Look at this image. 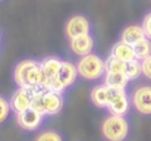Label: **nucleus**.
I'll return each instance as SVG.
<instances>
[{"label": "nucleus", "instance_id": "nucleus-1", "mask_svg": "<svg viewBox=\"0 0 151 141\" xmlns=\"http://www.w3.org/2000/svg\"><path fill=\"white\" fill-rule=\"evenodd\" d=\"M76 68H78L79 77L85 81H99L101 78H104L107 72L106 60L94 51L79 57V60L76 62Z\"/></svg>", "mask_w": 151, "mask_h": 141}, {"label": "nucleus", "instance_id": "nucleus-2", "mask_svg": "<svg viewBox=\"0 0 151 141\" xmlns=\"http://www.w3.org/2000/svg\"><path fill=\"white\" fill-rule=\"evenodd\" d=\"M131 125L125 116L110 113L101 124V135L106 141H125L129 135Z\"/></svg>", "mask_w": 151, "mask_h": 141}, {"label": "nucleus", "instance_id": "nucleus-3", "mask_svg": "<svg viewBox=\"0 0 151 141\" xmlns=\"http://www.w3.org/2000/svg\"><path fill=\"white\" fill-rule=\"evenodd\" d=\"M31 107L44 116L57 115L63 109V95L60 93L51 91V90H43L32 95Z\"/></svg>", "mask_w": 151, "mask_h": 141}, {"label": "nucleus", "instance_id": "nucleus-4", "mask_svg": "<svg viewBox=\"0 0 151 141\" xmlns=\"http://www.w3.org/2000/svg\"><path fill=\"white\" fill-rule=\"evenodd\" d=\"M91 21L82 13H75L68 18L65 24V35L70 40L84 34H91Z\"/></svg>", "mask_w": 151, "mask_h": 141}, {"label": "nucleus", "instance_id": "nucleus-5", "mask_svg": "<svg viewBox=\"0 0 151 141\" xmlns=\"http://www.w3.org/2000/svg\"><path fill=\"white\" fill-rule=\"evenodd\" d=\"M132 106L144 116H151V85H141L132 93Z\"/></svg>", "mask_w": 151, "mask_h": 141}, {"label": "nucleus", "instance_id": "nucleus-6", "mask_svg": "<svg viewBox=\"0 0 151 141\" xmlns=\"http://www.w3.org/2000/svg\"><path fill=\"white\" fill-rule=\"evenodd\" d=\"M44 121V115H41L40 112H37L35 109L29 107L24 112L16 113V124L19 128L25 129V131H35L41 127Z\"/></svg>", "mask_w": 151, "mask_h": 141}, {"label": "nucleus", "instance_id": "nucleus-7", "mask_svg": "<svg viewBox=\"0 0 151 141\" xmlns=\"http://www.w3.org/2000/svg\"><path fill=\"white\" fill-rule=\"evenodd\" d=\"M129 97L126 94V90H113L110 93V100H109V112L113 115H120L126 116L129 112Z\"/></svg>", "mask_w": 151, "mask_h": 141}, {"label": "nucleus", "instance_id": "nucleus-8", "mask_svg": "<svg viewBox=\"0 0 151 141\" xmlns=\"http://www.w3.org/2000/svg\"><path fill=\"white\" fill-rule=\"evenodd\" d=\"M94 47H96V38L91 34H84V35H79V37H75V38L69 40L70 51L73 54L79 56V57L93 53Z\"/></svg>", "mask_w": 151, "mask_h": 141}, {"label": "nucleus", "instance_id": "nucleus-9", "mask_svg": "<svg viewBox=\"0 0 151 141\" xmlns=\"http://www.w3.org/2000/svg\"><path fill=\"white\" fill-rule=\"evenodd\" d=\"M78 77H79V74H78L76 63H73L72 60H62V66L57 74V80L62 82V85L66 90L76 82Z\"/></svg>", "mask_w": 151, "mask_h": 141}, {"label": "nucleus", "instance_id": "nucleus-10", "mask_svg": "<svg viewBox=\"0 0 151 141\" xmlns=\"http://www.w3.org/2000/svg\"><path fill=\"white\" fill-rule=\"evenodd\" d=\"M9 101H10L12 110L15 113H19V112H24V110H27L32 106V94L29 93L28 88L19 87L15 93L12 94Z\"/></svg>", "mask_w": 151, "mask_h": 141}, {"label": "nucleus", "instance_id": "nucleus-11", "mask_svg": "<svg viewBox=\"0 0 151 141\" xmlns=\"http://www.w3.org/2000/svg\"><path fill=\"white\" fill-rule=\"evenodd\" d=\"M110 93H111V88L107 87V85L103 82V84L96 85V87L91 90L90 98H91V101H93L94 106H97V107H100V109H104V107L109 106Z\"/></svg>", "mask_w": 151, "mask_h": 141}, {"label": "nucleus", "instance_id": "nucleus-12", "mask_svg": "<svg viewBox=\"0 0 151 141\" xmlns=\"http://www.w3.org/2000/svg\"><path fill=\"white\" fill-rule=\"evenodd\" d=\"M144 37H145V33H144V28L141 24H129L120 33V40L128 44H132V46Z\"/></svg>", "mask_w": 151, "mask_h": 141}, {"label": "nucleus", "instance_id": "nucleus-13", "mask_svg": "<svg viewBox=\"0 0 151 141\" xmlns=\"http://www.w3.org/2000/svg\"><path fill=\"white\" fill-rule=\"evenodd\" d=\"M110 54L114 56V57H117V59H120V60H123V62H131V60L137 59L135 57L134 46L132 44H128V43H125L122 40H119L117 43L113 44L111 50H110Z\"/></svg>", "mask_w": 151, "mask_h": 141}, {"label": "nucleus", "instance_id": "nucleus-14", "mask_svg": "<svg viewBox=\"0 0 151 141\" xmlns=\"http://www.w3.org/2000/svg\"><path fill=\"white\" fill-rule=\"evenodd\" d=\"M40 65L44 72V80H53L57 78V74L62 66V59L57 56H47L40 62Z\"/></svg>", "mask_w": 151, "mask_h": 141}, {"label": "nucleus", "instance_id": "nucleus-15", "mask_svg": "<svg viewBox=\"0 0 151 141\" xmlns=\"http://www.w3.org/2000/svg\"><path fill=\"white\" fill-rule=\"evenodd\" d=\"M129 82L131 81L123 72H106L104 75V84L113 90H126Z\"/></svg>", "mask_w": 151, "mask_h": 141}, {"label": "nucleus", "instance_id": "nucleus-16", "mask_svg": "<svg viewBox=\"0 0 151 141\" xmlns=\"http://www.w3.org/2000/svg\"><path fill=\"white\" fill-rule=\"evenodd\" d=\"M125 75L128 77L129 81H137L142 75V63L139 59H134L131 62H126L125 68Z\"/></svg>", "mask_w": 151, "mask_h": 141}, {"label": "nucleus", "instance_id": "nucleus-17", "mask_svg": "<svg viewBox=\"0 0 151 141\" xmlns=\"http://www.w3.org/2000/svg\"><path fill=\"white\" fill-rule=\"evenodd\" d=\"M134 50H135V57L139 60H144L151 54V40L148 37L141 38L139 41L134 44Z\"/></svg>", "mask_w": 151, "mask_h": 141}, {"label": "nucleus", "instance_id": "nucleus-18", "mask_svg": "<svg viewBox=\"0 0 151 141\" xmlns=\"http://www.w3.org/2000/svg\"><path fill=\"white\" fill-rule=\"evenodd\" d=\"M125 68H126V62L114 57V56H109L106 59V69L107 72H123L125 74Z\"/></svg>", "mask_w": 151, "mask_h": 141}, {"label": "nucleus", "instance_id": "nucleus-19", "mask_svg": "<svg viewBox=\"0 0 151 141\" xmlns=\"http://www.w3.org/2000/svg\"><path fill=\"white\" fill-rule=\"evenodd\" d=\"M10 113H12L10 101H9L6 97L0 95V125H1V124H4V122L9 119Z\"/></svg>", "mask_w": 151, "mask_h": 141}, {"label": "nucleus", "instance_id": "nucleus-20", "mask_svg": "<svg viewBox=\"0 0 151 141\" xmlns=\"http://www.w3.org/2000/svg\"><path fill=\"white\" fill-rule=\"evenodd\" d=\"M34 141H63V137L60 132L53 131V129H46L43 132H40Z\"/></svg>", "mask_w": 151, "mask_h": 141}, {"label": "nucleus", "instance_id": "nucleus-21", "mask_svg": "<svg viewBox=\"0 0 151 141\" xmlns=\"http://www.w3.org/2000/svg\"><path fill=\"white\" fill-rule=\"evenodd\" d=\"M141 25H142V28H144L145 37H148V38L151 40V12H148V13L142 18Z\"/></svg>", "mask_w": 151, "mask_h": 141}, {"label": "nucleus", "instance_id": "nucleus-22", "mask_svg": "<svg viewBox=\"0 0 151 141\" xmlns=\"http://www.w3.org/2000/svg\"><path fill=\"white\" fill-rule=\"evenodd\" d=\"M141 63H142V75L151 81V54L144 60H141Z\"/></svg>", "mask_w": 151, "mask_h": 141}, {"label": "nucleus", "instance_id": "nucleus-23", "mask_svg": "<svg viewBox=\"0 0 151 141\" xmlns=\"http://www.w3.org/2000/svg\"><path fill=\"white\" fill-rule=\"evenodd\" d=\"M1 44H3V37H1V33H0V48H1Z\"/></svg>", "mask_w": 151, "mask_h": 141}, {"label": "nucleus", "instance_id": "nucleus-24", "mask_svg": "<svg viewBox=\"0 0 151 141\" xmlns=\"http://www.w3.org/2000/svg\"><path fill=\"white\" fill-rule=\"evenodd\" d=\"M0 1H4V0H0Z\"/></svg>", "mask_w": 151, "mask_h": 141}]
</instances>
